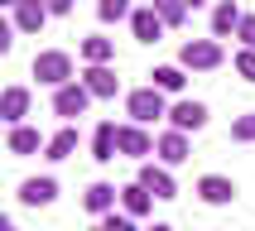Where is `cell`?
<instances>
[{
	"instance_id": "6da1fadb",
	"label": "cell",
	"mask_w": 255,
	"mask_h": 231,
	"mask_svg": "<svg viewBox=\"0 0 255 231\" xmlns=\"http://www.w3.org/2000/svg\"><path fill=\"white\" fill-rule=\"evenodd\" d=\"M222 43L217 39H188L183 48H178V68H188V72H212V68H222Z\"/></svg>"
},
{
	"instance_id": "7a4b0ae2",
	"label": "cell",
	"mask_w": 255,
	"mask_h": 231,
	"mask_svg": "<svg viewBox=\"0 0 255 231\" xmlns=\"http://www.w3.org/2000/svg\"><path fill=\"white\" fill-rule=\"evenodd\" d=\"M126 111L135 125H149V120H159V116H169V101H164V92L159 87H135L126 97Z\"/></svg>"
},
{
	"instance_id": "3957f363",
	"label": "cell",
	"mask_w": 255,
	"mask_h": 231,
	"mask_svg": "<svg viewBox=\"0 0 255 231\" xmlns=\"http://www.w3.org/2000/svg\"><path fill=\"white\" fill-rule=\"evenodd\" d=\"M34 77H39L43 87H68V82H77V77H72V58L63 53V48H48V53H39L34 58Z\"/></svg>"
},
{
	"instance_id": "277c9868",
	"label": "cell",
	"mask_w": 255,
	"mask_h": 231,
	"mask_svg": "<svg viewBox=\"0 0 255 231\" xmlns=\"http://www.w3.org/2000/svg\"><path fill=\"white\" fill-rule=\"evenodd\" d=\"M92 92H87L82 82H68L53 92V116H63V120H72V116H87V106H92Z\"/></svg>"
},
{
	"instance_id": "5b68a950",
	"label": "cell",
	"mask_w": 255,
	"mask_h": 231,
	"mask_svg": "<svg viewBox=\"0 0 255 231\" xmlns=\"http://www.w3.org/2000/svg\"><path fill=\"white\" fill-rule=\"evenodd\" d=\"M135 183H144L149 193H154L159 202H169V198H178V183H173V173L164 169V164H154V159H144L140 164V178Z\"/></svg>"
},
{
	"instance_id": "8992f818",
	"label": "cell",
	"mask_w": 255,
	"mask_h": 231,
	"mask_svg": "<svg viewBox=\"0 0 255 231\" xmlns=\"http://www.w3.org/2000/svg\"><path fill=\"white\" fill-rule=\"evenodd\" d=\"M198 198L207 202V207H227V202H236V183H231L227 173H202L198 178Z\"/></svg>"
},
{
	"instance_id": "52a82bcc",
	"label": "cell",
	"mask_w": 255,
	"mask_h": 231,
	"mask_svg": "<svg viewBox=\"0 0 255 231\" xmlns=\"http://www.w3.org/2000/svg\"><path fill=\"white\" fill-rule=\"evenodd\" d=\"M188 154H193V144H188V135H183V130H164V135H159V144H154V159L164 164V169L183 164Z\"/></svg>"
},
{
	"instance_id": "ba28073f",
	"label": "cell",
	"mask_w": 255,
	"mask_h": 231,
	"mask_svg": "<svg viewBox=\"0 0 255 231\" xmlns=\"http://www.w3.org/2000/svg\"><path fill=\"white\" fill-rule=\"evenodd\" d=\"M116 154H121V125H116V120H101V125L92 130V159H97V164H111Z\"/></svg>"
},
{
	"instance_id": "9c48e42d",
	"label": "cell",
	"mask_w": 255,
	"mask_h": 231,
	"mask_svg": "<svg viewBox=\"0 0 255 231\" xmlns=\"http://www.w3.org/2000/svg\"><path fill=\"white\" fill-rule=\"evenodd\" d=\"M154 144H159V140H154L144 125H135V120L121 125V154H126V159H149V154H154Z\"/></svg>"
},
{
	"instance_id": "30bf717a",
	"label": "cell",
	"mask_w": 255,
	"mask_h": 231,
	"mask_svg": "<svg viewBox=\"0 0 255 231\" xmlns=\"http://www.w3.org/2000/svg\"><path fill=\"white\" fill-rule=\"evenodd\" d=\"M207 125V106H202V101H173L169 106V130H202Z\"/></svg>"
},
{
	"instance_id": "8fae6325",
	"label": "cell",
	"mask_w": 255,
	"mask_h": 231,
	"mask_svg": "<svg viewBox=\"0 0 255 231\" xmlns=\"http://www.w3.org/2000/svg\"><path fill=\"white\" fill-rule=\"evenodd\" d=\"M24 116H29V87H5L0 92V120L5 125H24Z\"/></svg>"
},
{
	"instance_id": "7c38bea8",
	"label": "cell",
	"mask_w": 255,
	"mask_h": 231,
	"mask_svg": "<svg viewBox=\"0 0 255 231\" xmlns=\"http://www.w3.org/2000/svg\"><path fill=\"white\" fill-rule=\"evenodd\" d=\"M241 5H236V0H217L212 5V39H231V34H236V29H241Z\"/></svg>"
},
{
	"instance_id": "4fadbf2b",
	"label": "cell",
	"mask_w": 255,
	"mask_h": 231,
	"mask_svg": "<svg viewBox=\"0 0 255 231\" xmlns=\"http://www.w3.org/2000/svg\"><path fill=\"white\" fill-rule=\"evenodd\" d=\"M77 82L92 92V97H116V87H121V77H116V68L111 63H97V68H87Z\"/></svg>"
},
{
	"instance_id": "5bb4252c",
	"label": "cell",
	"mask_w": 255,
	"mask_h": 231,
	"mask_svg": "<svg viewBox=\"0 0 255 231\" xmlns=\"http://www.w3.org/2000/svg\"><path fill=\"white\" fill-rule=\"evenodd\" d=\"M53 198H58V178H48V173L19 183V202H24V207H48Z\"/></svg>"
},
{
	"instance_id": "9a60e30c",
	"label": "cell",
	"mask_w": 255,
	"mask_h": 231,
	"mask_svg": "<svg viewBox=\"0 0 255 231\" xmlns=\"http://www.w3.org/2000/svg\"><path fill=\"white\" fill-rule=\"evenodd\" d=\"M130 29H135V39H140V43H159V34H164L169 24L154 14V5H140V10L130 14Z\"/></svg>"
},
{
	"instance_id": "2e32d148",
	"label": "cell",
	"mask_w": 255,
	"mask_h": 231,
	"mask_svg": "<svg viewBox=\"0 0 255 231\" xmlns=\"http://www.w3.org/2000/svg\"><path fill=\"white\" fill-rule=\"evenodd\" d=\"M116 202H121V188H116V183H92L82 193V207H87V212H97V217L116 212Z\"/></svg>"
},
{
	"instance_id": "e0dca14e",
	"label": "cell",
	"mask_w": 255,
	"mask_h": 231,
	"mask_svg": "<svg viewBox=\"0 0 255 231\" xmlns=\"http://www.w3.org/2000/svg\"><path fill=\"white\" fill-rule=\"evenodd\" d=\"M43 19H48V5H43V0H19V5H14V29H19V34H39Z\"/></svg>"
},
{
	"instance_id": "ac0fdd59",
	"label": "cell",
	"mask_w": 255,
	"mask_h": 231,
	"mask_svg": "<svg viewBox=\"0 0 255 231\" xmlns=\"http://www.w3.org/2000/svg\"><path fill=\"white\" fill-rule=\"evenodd\" d=\"M149 207H154V193H149L144 183H126V188H121V212H126V217H135V222H140Z\"/></svg>"
},
{
	"instance_id": "d6986e66",
	"label": "cell",
	"mask_w": 255,
	"mask_h": 231,
	"mask_svg": "<svg viewBox=\"0 0 255 231\" xmlns=\"http://www.w3.org/2000/svg\"><path fill=\"white\" fill-rule=\"evenodd\" d=\"M5 144H10V154H34V149H48V140H43L34 125H14Z\"/></svg>"
},
{
	"instance_id": "ffe728a7",
	"label": "cell",
	"mask_w": 255,
	"mask_h": 231,
	"mask_svg": "<svg viewBox=\"0 0 255 231\" xmlns=\"http://www.w3.org/2000/svg\"><path fill=\"white\" fill-rule=\"evenodd\" d=\"M82 58H87V68L111 63V58H116V43H111V39H101V34H87V39H82Z\"/></svg>"
},
{
	"instance_id": "44dd1931",
	"label": "cell",
	"mask_w": 255,
	"mask_h": 231,
	"mask_svg": "<svg viewBox=\"0 0 255 231\" xmlns=\"http://www.w3.org/2000/svg\"><path fill=\"white\" fill-rule=\"evenodd\" d=\"M183 68H173V63H164V68H154L149 72V87H159V92H164V97H169V92H183Z\"/></svg>"
},
{
	"instance_id": "7402d4cb",
	"label": "cell",
	"mask_w": 255,
	"mask_h": 231,
	"mask_svg": "<svg viewBox=\"0 0 255 231\" xmlns=\"http://www.w3.org/2000/svg\"><path fill=\"white\" fill-rule=\"evenodd\" d=\"M72 149H77V130L63 125L58 135H48V149H43V159H53V164H58V159H68Z\"/></svg>"
},
{
	"instance_id": "603a6c76",
	"label": "cell",
	"mask_w": 255,
	"mask_h": 231,
	"mask_svg": "<svg viewBox=\"0 0 255 231\" xmlns=\"http://www.w3.org/2000/svg\"><path fill=\"white\" fill-rule=\"evenodd\" d=\"M130 14H135L130 0H97V19L101 24H121V19H130Z\"/></svg>"
},
{
	"instance_id": "cb8c5ba5",
	"label": "cell",
	"mask_w": 255,
	"mask_h": 231,
	"mask_svg": "<svg viewBox=\"0 0 255 231\" xmlns=\"http://www.w3.org/2000/svg\"><path fill=\"white\" fill-rule=\"evenodd\" d=\"M149 5H154V14H159L169 29H178V24L188 19V0H149Z\"/></svg>"
},
{
	"instance_id": "d4e9b609",
	"label": "cell",
	"mask_w": 255,
	"mask_h": 231,
	"mask_svg": "<svg viewBox=\"0 0 255 231\" xmlns=\"http://www.w3.org/2000/svg\"><path fill=\"white\" fill-rule=\"evenodd\" d=\"M231 140L236 144H255V111H246V116L231 120Z\"/></svg>"
},
{
	"instance_id": "484cf974",
	"label": "cell",
	"mask_w": 255,
	"mask_h": 231,
	"mask_svg": "<svg viewBox=\"0 0 255 231\" xmlns=\"http://www.w3.org/2000/svg\"><path fill=\"white\" fill-rule=\"evenodd\" d=\"M101 231H140V227H135V217H126V212H106L101 217Z\"/></svg>"
},
{
	"instance_id": "4316f807",
	"label": "cell",
	"mask_w": 255,
	"mask_h": 231,
	"mask_svg": "<svg viewBox=\"0 0 255 231\" xmlns=\"http://www.w3.org/2000/svg\"><path fill=\"white\" fill-rule=\"evenodd\" d=\"M236 72H241L246 82H255V48H241L236 53Z\"/></svg>"
},
{
	"instance_id": "83f0119b",
	"label": "cell",
	"mask_w": 255,
	"mask_h": 231,
	"mask_svg": "<svg viewBox=\"0 0 255 231\" xmlns=\"http://www.w3.org/2000/svg\"><path fill=\"white\" fill-rule=\"evenodd\" d=\"M236 39H241V48H255V14H246V19H241Z\"/></svg>"
},
{
	"instance_id": "f1b7e54d",
	"label": "cell",
	"mask_w": 255,
	"mask_h": 231,
	"mask_svg": "<svg viewBox=\"0 0 255 231\" xmlns=\"http://www.w3.org/2000/svg\"><path fill=\"white\" fill-rule=\"evenodd\" d=\"M10 48H14V19H10V24L0 19V53H10Z\"/></svg>"
},
{
	"instance_id": "f546056e",
	"label": "cell",
	"mask_w": 255,
	"mask_h": 231,
	"mask_svg": "<svg viewBox=\"0 0 255 231\" xmlns=\"http://www.w3.org/2000/svg\"><path fill=\"white\" fill-rule=\"evenodd\" d=\"M43 5H48V14H58V19L72 14V0H43Z\"/></svg>"
},
{
	"instance_id": "4dcf8cb0",
	"label": "cell",
	"mask_w": 255,
	"mask_h": 231,
	"mask_svg": "<svg viewBox=\"0 0 255 231\" xmlns=\"http://www.w3.org/2000/svg\"><path fill=\"white\" fill-rule=\"evenodd\" d=\"M0 231H19V227H14V217H0Z\"/></svg>"
},
{
	"instance_id": "1f68e13d",
	"label": "cell",
	"mask_w": 255,
	"mask_h": 231,
	"mask_svg": "<svg viewBox=\"0 0 255 231\" xmlns=\"http://www.w3.org/2000/svg\"><path fill=\"white\" fill-rule=\"evenodd\" d=\"M149 231H173V227H169V222H154V227H149Z\"/></svg>"
},
{
	"instance_id": "d6a6232c",
	"label": "cell",
	"mask_w": 255,
	"mask_h": 231,
	"mask_svg": "<svg viewBox=\"0 0 255 231\" xmlns=\"http://www.w3.org/2000/svg\"><path fill=\"white\" fill-rule=\"evenodd\" d=\"M198 5H207V0H188V10H198Z\"/></svg>"
},
{
	"instance_id": "836d02e7",
	"label": "cell",
	"mask_w": 255,
	"mask_h": 231,
	"mask_svg": "<svg viewBox=\"0 0 255 231\" xmlns=\"http://www.w3.org/2000/svg\"><path fill=\"white\" fill-rule=\"evenodd\" d=\"M0 5H5V10H14V5H19V0H0Z\"/></svg>"
},
{
	"instance_id": "e575fe53",
	"label": "cell",
	"mask_w": 255,
	"mask_h": 231,
	"mask_svg": "<svg viewBox=\"0 0 255 231\" xmlns=\"http://www.w3.org/2000/svg\"><path fill=\"white\" fill-rule=\"evenodd\" d=\"M92 231H101V227H92Z\"/></svg>"
}]
</instances>
